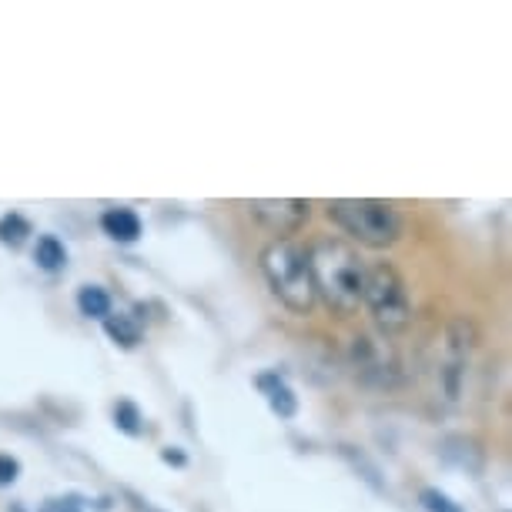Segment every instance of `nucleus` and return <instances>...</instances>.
Here are the masks:
<instances>
[{"label":"nucleus","instance_id":"f257e3e1","mask_svg":"<svg viewBox=\"0 0 512 512\" xmlns=\"http://www.w3.org/2000/svg\"><path fill=\"white\" fill-rule=\"evenodd\" d=\"M308 268H312L315 302H322L338 318H352L362 308L365 262L359 248L342 238L322 235L308 245Z\"/></svg>","mask_w":512,"mask_h":512},{"label":"nucleus","instance_id":"f03ea898","mask_svg":"<svg viewBox=\"0 0 512 512\" xmlns=\"http://www.w3.org/2000/svg\"><path fill=\"white\" fill-rule=\"evenodd\" d=\"M258 268H262L272 295L282 302L292 315H312L315 308V285L312 268H308V248L295 238H275L268 241L258 255Z\"/></svg>","mask_w":512,"mask_h":512},{"label":"nucleus","instance_id":"7ed1b4c3","mask_svg":"<svg viewBox=\"0 0 512 512\" xmlns=\"http://www.w3.org/2000/svg\"><path fill=\"white\" fill-rule=\"evenodd\" d=\"M328 218L352 241L365 248H392L402 238V215L389 201L375 198H335L325 205Z\"/></svg>","mask_w":512,"mask_h":512},{"label":"nucleus","instance_id":"20e7f679","mask_svg":"<svg viewBox=\"0 0 512 512\" xmlns=\"http://www.w3.org/2000/svg\"><path fill=\"white\" fill-rule=\"evenodd\" d=\"M362 305L369 308L372 322L382 328L385 335L405 332L412 325V298L409 285L399 275L392 262H369L365 265V288Z\"/></svg>","mask_w":512,"mask_h":512},{"label":"nucleus","instance_id":"39448f33","mask_svg":"<svg viewBox=\"0 0 512 512\" xmlns=\"http://www.w3.org/2000/svg\"><path fill=\"white\" fill-rule=\"evenodd\" d=\"M349 365L369 389H395L402 385V365L399 355L389 345V338H379L372 332H359L349 338Z\"/></svg>","mask_w":512,"mask_h":512},{"label":"nucleus","instance_id":"423d86ee","mask_svg":"<svg viewBox=\"0 0 512 512\" xmlns=\"http://www.w3.org/2000/svg\"><path fill=\"white\" fill-rule=\"evenodd\" d=\"M472 349H476V332H472V325L466 318H456L446 332V342H442V362H439L442 392H446V399H452V402L459 399L462 375H466Z\"/></svg>","mask_w":512,"mask_h":512},{"label":"nucleus","instance_id":"0eeeda50","mask_svg":"<svg viewBox=\"0 0 512 512\" xmlns=\"http://www.w3.org/2000/svg\"><path fill=\"white\" fill-rule=\"evenodd\" d=\"M248 215L255 221H262L268 231L282 238H292L298 228L305 225L312 215V205L302 198H268V201H248Z\"/></svg>","mask_w":512,"mask_h":512},{"label":"nucleus","instance_id":"6e6552de","mask_svg":"<svg viewBox=\"0 0 512 512\" xmlns=\"http://www.w3.org/2000/svg\"><path fill=\"white\" fill-rule=\"evenodd\" d=\"M255 385L258 389L265 392V399H268V405L282 415V419H292V415L298 412V399L292 395V389L285 385V379L278 372H265V375H258L255 379Z\"/></svg>","mask_w":512,"mask_h":512},{"label":"nucleus","instance_id":"1a4fd4ad","mask_svg":"<svg viewBox=\"0 0 512 512\" xmlns=\"http://www.w3.org/2000/svg\"><path fill=\"white\" fill-rule=\"evenodd\" d=\"M101 228L108 238L121 241V245H131V241H138L141 235V218L134 215L131 208H108L101 215Z\"/></svg>","mask_w":512,"mask_h":512},{"label":"nucleus","instance_id":"9d476101","mask_svg":"<svg viewBox=\"0 0 512 512\" xmlns=\"http://www.w3.org/2000/svg\"><path fill=\"white\" fill-rule=\"evenodd\" d=\"M104 332H108L121 349H134L141 342V325L134 315H124V312H111L104 318Z\"/></svg>","mask_w":512,"mask_h":512},{"label":"nucleus","instance_id":"9b49d317","mask_svg":"<svg viewBox=\"0 0 512 512\" xmlns=\"http://www.w3.org/2000/svg\"><path fill=\"white\" fill-rule=\"evenodd\" d=\"M34 262L44 268V272H61L67 265V248L61 238L54 235H41L34 245Z\"/></svg>","mask_w":512,"mask_h":512},{"label":"nucleus","instance_id":"f8f14e48","mask_svg":"<svg viewBox=\"0 0 512 512\" xmlns=\"http://www.w3.org/2000/svg\"><path fill=\"white\" fill-rule=\"evenodd\" d=\"M77 308H81V315L88 318H108L111 315V295L104 292L101 285H84L81 292H77Z\"/></svg>","mask_w":512,"mask_h":512},{"label":"nucleus","instance_id":"ddd939ff","mask_svg":"<svg viewBox=\"0 0 512 512\" xmlns=\"http://www.w3.org/2000/svg\"><path fill=\"white\" fill-rule=\"evenodd\" d=\"M27 235H31L27 218H21V215H4V218H0V245L21 248L27 241Z\"/></svg>","mask_w":512,"mask_h":512},{"label":"nucleus","instance_id":"4468645a","mask_svg":"<svg viewBox=\"0 0 512 512\" xmlns=\"http://www.w3.org/2000/svg\"><path fill=\"white\" fill-rule=\"evenodd\" d=\"M114 425H118L121 432H128V436H141V432H144V415L138 412V405H134V402H118V405H114Z\"/></svg>","mask_w":512,"mask_h":512},{"label":"nucleus","instance_id":"2eb2a0df","mask_svg":"<svg viewBox=\"0 0 512 512\" xmlns=\"http://www.w3.org/2000/svg\"><path fill=\"white\" fill-rule=\"evenodd\" d=\"M419 499H422V506L429 512H462L459 502H452L446 492H439V489H422Z\"/></svg>","mask_w":512,"mask_h":512},{"label":"nucleus","instance_id":"dca6fc26","mask_svg":"<svg viewBox=\"0 0 512 512\" xmlns=\"http://www.w3.org/2000/svg\"><path fill=\"white\" fill-rule=\"evenodd\" d=\"M21 476V462L11 456H0V486H11Z\"/></svg>","mask_w":512,"mask_h":512},{"label":"nucleus","instance_id":"f3484780","mask_svg":"<svg viewBox=\"0 0 512 512\" xmlns=\"http://www.w3.org/2000/svg\"><path fill=\"white\" fill-rule=\"evenodd\" d=\"M161 459L164 462H175V466H185V456H181V452H171V449H164Z\"/></svg>","mask_w":512,"mask_h":512}]
</instances>
